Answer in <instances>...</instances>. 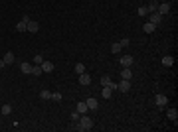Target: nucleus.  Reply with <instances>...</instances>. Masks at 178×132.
I'll return each instance as SVG.
<instances>
[{
	"mask_svg": "<svg viewBox=\"0 0 178 132\" xmlns=\"http://www.w3.org/2000/svg\"><path fill=\"white\" fill-rule=\"evenodd\" d=\"M26 32L38 34L40 32V24H38V22H34V20H30V22H28V26H26Z\"/></svg>",
	"mask_w": 178,
	"mask_h": 132,
	"instance_id": "obj_8",
	"label": "nucleus"
},
{
	"mask_svg": "<svg viewBox=\"0 0 178 132\" xmlns=\"http://www.w3.org/2000/svg\"><path fill=\"white\" fill-rule=\"evenodd\" d=\"M42 65H32V75L34 77H40V75H42Z\"/></svg>",
	"mask_w": 178,
	"mask_h": 132,
	"instance_id": "obj_19",
	"label": "nucleus"
},
{
	"mask_svg": "<svg viewBox=\"0 0 178 132\" xmlns=\"http://www.w3.org/2000/svg\"><path fill=\"white\" fill-rule=\"evenodd\" d=\"M119 63L123 67H131L133 65V55H123V57L119 59Z\"/></svg>",
	"mask_w": 178,
	"mask_h": 132,
	"instance_id": "obj_10",
	"label": "nucleus"
},
{
	"mask_svg": "<svg viewBox=\"0 0 178 132\" xmlns=\"http://www.w3.org/2000/svg\"><path fill=\"white\" fill-rule=\"evenodd\" d=\"M148 22H151V24H154V26H158V24L162 22V16H160L158 12H151V16H148Z\"/></svg>",
	"mask_w": 178,
	"mask_h": 132,
	"instance_id": "obj_6",
	"label": "nucleus"
},
{
	"mask_svg": "<svg viewBox=\"0 0 178 132\" xmlns=\"http://www.w3.org/2000/svg\"><path fill=\"white\" fill-rule=\"evenodd\" d=\"M40 99H44V101H50V99H52V93H50V91H46V89H44V91L40 93Z\"/></svg>",
	"mask_w": 178,
	"mask_h": 132,
	"instance_id": "obj_22",
	"label": "nucleus"
},
{
	"mask_svg": "<svg viewBox=\"0 0 178 132\" xmlns=\"http://www.w3.org/2000/svg\"><path fill=\"white\" fill-rule=\"evenodd\" d=\"M85 105H87V108H89V111H97L99 103H97V99H95V97H89V99L85 101Z\"/></svg>",
	"mask_w": 178,
	"mask_h": 132,
	"instance_id": "obj_9",
	"label": "nucleus"
},
{
	"mask_svg": "<svg viewBox=\"0 0 178 132\" xmlns=\"http://www.w3.org/2000/svg\"><path fill=\"white\" fill-rule=\"evenodd\" d=\"M20 71L22 73H32V63H28V61H22V63H20Z\"/></svg>",
	"mask_w": 178,
	"mask_h": 132,
	"instance_id": "obj_12",
	"label": "nucleus"
},
{
	"mask_svg": "<svg viewBox=\"0 0 178 132\" xmlns=\"http://www.w3.org/2000/svg\"><path fill=\"white\" fill-rule=\"evenodd\" d=\"M148 2H154V0H148Z\"/></svg>",
	"mask_w": 178,
	"mask_h": 132,
	"instance_id": "obj_32",
	"label": "nucleus"
},
{
	"mask_svg": "<svg viewBox=\"0 0 178 132\" xmlns=\"http://www.w3.org/2000/svg\"><path fill=\"white\" fill-rule=\"evenodd\" d=\"M75 73H85V65H83V63H75Z\"/></svg>",
	"mask_w": 178,
	"mask_h": 132,
	"instance_id": "obj_24",
	"label": "nucleus"
},
{
	"mask_svg": "<svg viewBox=\"0 0 178 132\" xmlns=\"http://www.w3.org/2000/svg\"><path fill=\"white\" fill-rule=\"evenodd\" d=\"M28 22H30V16H22V20L16 24V32H26Z\"/></svg>",
	"mask_w": 178,
	"mask_h": 132,
	"instance_id": "obj_3",
	"label": "nucleus"
},
{
	"mask_svg": "<svg viewBox=\"0 0 178 132\" xmlns=\"http://www.w3.org/2000/svg\"><path fill=\"white\" fill-rule=\"evenodd\" d=\"M156 8H158V2L154 0V2H148V6H146V10H148V14H151V12H156Z\"/></svg>",
	"mask_w": 178,
	"mask_h": 132,
	"instance_id": "obj_21",
	"label": "nucleus"
},
{
	"mask_svg": "<svg viewBox=\"0 0 178 132\" xmlns=\"http://www.w3.org/2000/svg\"><path fill=\"white\" fill-rule=\"evenodd\" d=\"M87 111H89V108H87L85 101H79V103H77V112H79V114H85Z\"/></svg>",
	"mask_w": 178,
	"mask_h": 132,
	"instance_id": "obj_15",
	"label": "nucleus"
},
{
	"mask_svg": "<svg viewBox=\"0 0 178 132\" xmlns=\"http://www.w3.org/2000/svg\"><path fill=\"white\" fill-rule=\"evenodd\" d=\"M162 65L164 67H172L174 65V59H172L170 55H164V57H162Z\"/></svg>",
	"mask_w": 178,
	"mask_h": 132,
	"instance_id": "obj_17",
	"label": "nucleus"
},
{
	"mask_svg": "<svg viewBox=\"0 0 178 132\" xmlns=\"http://www.w3.org/2000/svg\"><path fill=\"white\" fill-rule=\"evenodd\" d=\"M77 118H79V112L73 111V112H71V120H77Z\"/></svg>",
	"mask_w": 178,
	"mask_h": 132,
	"instance_id": "obj_30",
	"label": "nucleus"
},
{
	"mask_svg": "<svg viewBox=\"0 0 178 132\" xmlns=\"http://www.w3.org/2000/svg\"><path fill=\"white\" fill-rule=\"evenodd\" d=\"M42 61H44V57H42V55H34V65H42Z\"/></svg>",
	"mask_w": 178,
	"mask_h": 132,
	"instance_id": "obj_26",
	"label": "nucleus"
},
{
	"mask_svg": "<svg viewBox=\"0 0 178 132\" xmlns=\"http://www.w3.org/2000/svg\"><path fill=\"white\" fill-rule=\"evenodd\" d=\"M154 30H156V26H154V24H151V22H146L145 26H143V32H145V34H152Z\"/></svg>",
	"mask_w": 178,
	"mask_h": 132,
	"instance_id": "obj_16",
	"label": "nucleus"
},
{
	"mask_svg": "<svg viewBox=\"0 0 178 132\" xmlns=\"http://www.w3.org/2000/svg\"><path fill=\"white\" fill-rule=\"evenodd\" d=\"M2 67H6V63H4V59H0V69H2Z\"/></svg>",
	"mask_w": 178,
	"mask_h": 132,
	"instance_id": "obj_31",
	"label": "nucleus"
},
{
	"mask_svg": "<svg viewBox=\"0 0 178 132\" xmlns=\"http://www.w3.org/2000/svg\"><path fill=\"white\" fill-rule=\"evenodd\" d=\"M137 14H138V16H146V14H148V10H146V6H141L137 10Z\"/></svg>",
	"mask_w": 178,
	"mask_h": 132,
	"instance_id": "obj_27",
	"label": "nucleus"
},
{
	"mask_svg": "<svg viewBox=\"0 0 178 132\" xmlns=\"http://www.w3.org/2000/svg\"><path fill=\"white\" fill-rule=\"evenodd\" d=\"M117 89L121 93H129L131 91V81L129 79H121V83H117Z\"/></svg>",
	"mask_w": 178,
	"mask_h": 132,
	"instance_id": "obj_2",
	"label": "nucleus"
},
{
	"mask_svg": "<svg viewBox=\"0 0 178 132\" xmlns=\"http://www.w3.org/2000/svg\"><path fill=\"white\" fill-rule=\"evenodd\" d=\"M79 128H81V130H91V128H93V120L89 118V116H85V114H83V116H81V120H79Z\"/></svg>",
	"mask_w": 178,
	"mask_h": 132,
	"instance_id": "obj_1",
	"label": "nucleus"
},
{
	"mask_svg": "<svg viewBox=\"0 0 178 132\" xmlns=\"http://www.w3.org/2000/svg\"><path fill=\"white\" fill-rule=\"evenodd\" d=\"M53 67H55V65H53L52 61H42V71H44V73H52Z\"/></svg>",
	"mask_w": 178,
	"mask_h": 132,
	"instance_id": "obj_11",
	"label": "nucleus"
},
{
	"mask_svg": "<svg viewBox=\"0 0 178 132\" xmlns=\"http://www.w3.org/2000/svg\"><path fill=\"white\" fill-rule=\"evenodd\" d=\"M0 111H2V114H10V112H12V106H10V105H2Z\"/></svg>",
	"mask_w": 178,
	"mask_h": 132,
	"instance_id": "obj_25",
	"label": "nucleus"
},
{
	"mask_svg": "<svg viewBox=\"0 0 178 132\" xmlns=\"http://www.w3.org/2000/svg\"><path fill=\"white\" fill-rule=\"evenodd\" d=\"M154 103H156V106H166L168 105V97L166 95H156L154 97Z\"/></svg>",
	"mask_w": 178,
	"mask_h": 132,
	"instance_id": "obj_7",
	"label": "nucleus"
},
{
	"mask_svg": "<svg viewBox=\"0 0 178 132\" xmlns=\"http://www.w3.org/2000/svg\"><path fill=\"white\" fill-rule=\"evenodd\" d=\"M52 99L59 103V101H61V93H52Z\"/></svg>",
	"mask_w": 178,
	"mask_h": 132,
	"instance_id": "obj_29",
	"label": "nucleus"
},
{
	"mask_svg": "<svg viewBox=\"0 0 178 132\" xmlns=\"http://www.w3.org/2000/svg\"><path fill=\"white\" fill-rule=\"evenodd\" d=\"M121 79H133V71L129 67H123V71H121Z\"/></svg>",
	"mask_w": 178,
	"mask_h": 132,
	"instance_id": "obj_14",
	"label": "nucleus"
},
{
	"mask_svg": "<svg viewBox=\"0 0 178 132\" xmlns=\"http://www.w3.org/2000/svg\"><path fill=\"white\" fill-rule=\"evenodd\" d=\"M119 44H121V47H129V44H131V41H129V38H123Z\"/></svg>",
	"mask_w": 178,
	"mask_h": 132,
	"instance_id": "obj_28",
	"label": "nucleus"
},
{
	"mask_svg": "<svg viewBox=\"0 0 178 132\" xmlns=\"http://www.w3.org/2000/svg\"><path fill=\"white\" fill-rule=\"evenodd\" d=\"M91 83V77H89V73H79V85L81 87H87Z\"/></svg>",
	"mask_w": 178,
	"mask_h": 132,
	"instance_id": "obj_5",
	"label": "nucleus"
},
{
	"mask_svg": "<svg viewBox=\"0 0 178 132\" xmlns=\"http://www.w3.org/2000/svg\"><path fill=\"white\" fill-rule=\"evenodd\" d=\"M166 114H168V118H170V120H174V122L178 120V111H176V108H170V111L166 112Z\"/></svg>",
	"mask_w": 178,
	"mask_h": 132,
	"instance_id": "obj_18",
	"label": "nucleus"
},
{
	"mask_svg": "<svg viewBox=\"0 0 178 132\" xmlns=\"http://www.w3.org/2000/svg\"><path fill=\"white\" fill-rule=\"evenodd\" d=\"M156 12L160 14V16H166V14L170 12V2H162V4H158Z\"/></svg>",
	"mask_w": 178,
	"mask_h": 132,
	"instance_id": "obj_4",
	"label": "nucleus"
},
{
	"mask_svg": "<svg viewBox=\"0 0 178 132\" xmlns=\"http://www.w3.org/2000/svg\"><path fill=\"white\" fill-rule=\"evenodd\" d=\"M105 99H111V95H113V89L111 87H103V93H101Z\"/></svg>",
	"mask_w": 178,
	"mask_h": 132,
	"instance_id": "obj_20",
	"label": "nucleus"
},
{
	"mask_svg": "<svg viewBox=\"0 0 178 132\" xmlns=\"http://www.w3.org/2000/svg\"><path fill=\"white\" fill-rule=\"evenodd\" d=\"M121 49H123V47H121V44H111V53H121Z\"/></svg>",
	"mask_w": 178,
	"mask_h": 132,
	"instance_id": "obj_23",
	"label": "nucleus"
},
{
	"mask_svg": "<svg viewBox=\"0 0 178 132\" xmlns=\"http://www.w3.org/2000/svg\"><path fill=\"white\" fill-rule=\"evenodd\" d=\"M2 59H4V63H6V65H10V63H14V59H16V57H14V53H12V51H6Z\"/></svg>",
	"mask_w": 178,
	"mask_h": 132,
	"instance_id": "obj_13",
	"label": "nucleus"
}]
</instances>
